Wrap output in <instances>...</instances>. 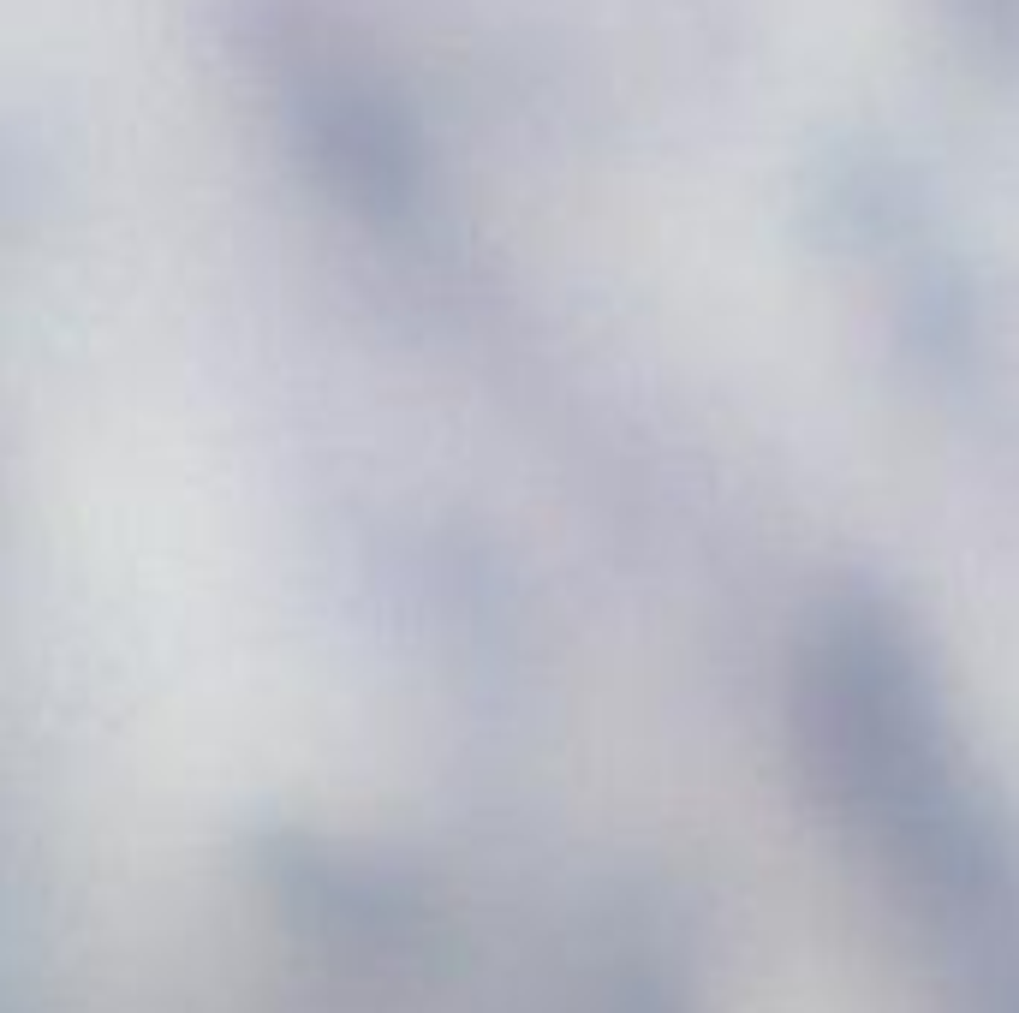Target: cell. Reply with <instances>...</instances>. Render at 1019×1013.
I'll return each instance as SVG.
<instances>
[{
    "instance_id": "obj_1",
    "label": "cell",
    "mask_w": 1019,
    "mask_h": 1013,
    "mask_svg": "<svg viewBox=\"0 0 1019 1013\" xmlns=\"http://www.w3.org/2000/svg\"><path fill=\"white\" fill-rule=\"evenodd\" d=\"M799 757L829 811L865 823L930 882H978L990 853L960 799L912 638L876 608H835L799 656Z\"/></svg>"
}]
</instances>
